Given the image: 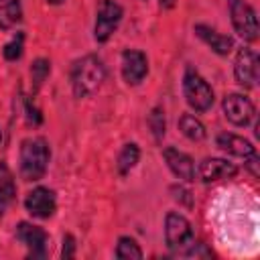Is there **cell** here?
Instances as JSON below:
<instances>
[{
	"instance_id": "1",
	"label": "cell",
	"mask_w": 260,
	"mask_h": 260,
	"mask_svg": "<svg viewBox=\"0 0 260 260\" xmlns=\"http://www.w3.org/2000/svg\"><path fill=\"white\" fill-rule=\"evenodd\" d=\"M106 79V65L98 55H85L71 67V87L75 98H87L95 93Z\"/></svg>"
},
{
	"instance_id": "2",
	"label": "cell",
	"mask_w": 260,
	"mask_h": 260,
	"mask_svg": "<svg viewBox=\"0 0 260 260\" xmlns=\"http://www.w3.org/2000/svg\"><path fill=\"white\" fill-rule=\"evenodd\" d=\"M51 150L45 138H26L20 144V175L26 181H39L47 173Z\"/></svg>"
},
{
	"instance_id": "3",
	"label": "cell",
	"mask_w": 260,
	"mask_h": 260,
	"mask_svg": "<svg viewBox=\"0 0 260 260\" xmlns=\"http://www.w3.org/2000/svg\"><path fill=\"white\" fill-rule=\"evenodd\" d=\"M183 93L187 104L195 110V112H207L213 104V89L211 85L193 69L187 67L185 75H183Z\"/></svg>"
},
{
	"instance_id": "4",
	"label": "cell",
	"mask_w": 260,
	"mask_h": 260,
	"mask_svg": "<svg viewBox=\"0 0 260 260\" xmlns=\"http://www.w3.org/2000/svg\"><path fill=\"white\" fill-rule=\"evenodd\" d=\"M230 6V16H232V24L236 28V32L244 39V41H256L258 39V18L254 8L246 2V0H228Z\"/></svg>"
},
{
	"instance_id": "5",
	"label": "cell",
	"mask_w": 260,
	"mask_h": 260,
	"mask_svg": "<svg viewBox=\"0 0 260 260\" xmlns=\"http://www.w3.org/2000/svg\"><path fill=\"white\" fill-rule=\"evenodd\" d=\"M122 6L116 0H102L98 6V14H95V26H93V37L98 43H106L114 30L118 28L120 20H122Z\"/></svg>"
},
{
	"instance_id": "6",
	"label": "cell",
	"mask_w": 260,
	"mask_h": 260,
	"mask_svg": "<svg viewBox=\"0 0 260 260\" xmlns=\"http://www.w3.org/2000/svg\"><path fill=\"white\" fill-rule=\"evenodd\" d=\"M165 240L171 250L181 252L183 246H189L193 242L191 221L177 211H169L167 219H165Z\"/></svg>"
},
{
	"instance_id": "7",
	"label": "cell",
	"mask_w": 260,
	"mask_h": 260,
	"mask_svg": "<svg viewBox=\"0 0 260 260\" xmlns=\"http://www.w3.org/2000/svg\"><path fill=\"white\" fill-rule=\"evenodd\" d=\"M16 238L26 246L30 258H45L49 248V236L43 228L32 225L28 221H20L16 228Z\"/></svg>"
},
{
	"instance_id": "8",
	"label": "cell",
	"mask_w": 260,
	"mask_h": 260,
	"mask_svg": "<svg viewBox=\"0 0 260 260\" xmlns=\"http://www.w3.org/2000/svg\"><path fill=\"white\" fill-rule=\"evenodd\" d=\"M234 75L236 81L246 87L252 89L256 87L258 81V55L252 49H240L236 55V63H234Z\"/></svg>"
},
{
	"instance_id": "9",
	"label": "cell",
	"mask_w": 260,
	"mask_h": 260,
	"mask_svg": "<svg viewBox=\"0 0 260 260\" xmlns=\"http://www.w3.org/2000/svg\"><path fill=\"white\" fill-rule=\"evenodd\" d=\"M254 104L242 93H230L223 98V114L234 126H248L254 120Z\"/></svg>"
},
{
	"instance_id": "10",
	"label": "cell",
	"mask_w": 260,
	"mask_h": 260,
	"mask_svg": "<svg viewBox=\"0 0 260 260\" xmlns=\"http://www.w3.org/2000/svg\"><path fill=\"white\" fill-rule=\"evenodd\" d=\"M24 207H26V211L32 217H37V219H49L55 213V207H57L55 193L51 189H47V187H37V189H32L26 195Z\"/></svg>"
},
{
	"instance_id": "11",
	"label": "cell",
	"mask_w": 260,
	"mask_h": 260,
	"mask_svg": "<svg viewBox=\"0 0 260 260\" xmlns=\"http://www.w3.org/2000/svg\"><path fill=\"white\" fill-rule=\"evenodd\" d=\"M148 73V59L138 49H128L122 53V77L128 85H138Z\"/></svg>"
},
{
	"instance_id": "12",
	"label": "cell",
	"mask_w": 260,
	"mask_h": 260,
	"mask_svg": "<svg viewBox=\"0 0 260 260\" xmlns=\"http://www.w3.org/2000/svg\"><path fill=\"white\" fill-rule=\"evenodd\" d=\"M238 175V167L225 158H203L197 167V177L203 183H213L221 179H232Z\"/></svg>"
},
{
	"instance_id": "13",
	"label": "cell",
	"mask_w": 260,
	"mask_h": 260,
	"mask_svg": "<svg viewBox=\"0 0 260 260\" xmlns=\"http://www.w3.org/2000/svg\"><path fill=\"white\" fill-rule=\"evenodd\" d=\"M162 156H165V160H167V165H169V169L173 171L175 177H179V179H183L187 183L195 181V162H193V158L189 154H185L179 148L167 146L162 150Z\"/></svg>"
},
{
	"instance_id": "14",
	"label": "cell",
	"mask_w": 260,
	"mask_h": 260,
	"mask_svg": "<svg viewBox=\"0 0 260 260\" xmlns=\"http://www.w3.org/2000/svg\"><path fill=\"white\" fill-rule=\"evenodd\" d=\"M193 30H195V35H197L207 47H211V51H215L217 55H228V53H232V49H234L232 37H225V35L217 32L215 28H211V26H207V24H195Z\"/></svg>"
},
{
	"instance_id": "15",
	"label": "cell",
	"mask_w": 260,
	"mask_h": 260,
	"mask_svg": "<svg viewBox=\"0 0 260 260\" xmlns=\"http://www.w3.org/2000/svg\"><path fill=\"white\" fill-rule=\"evenodd\" d=\"M217 146L223 152L234 154V156H240V158H248V156L256 154V146H252V142H248L246 138H242L238 134H232V132L217 134Z\"/></svg>"
},
{
	"instance_id": "16",
	"label": "cell",
	"mask_w": 260,
	"mask_h": 260,
	"mask_svg": "<svg viewBox=\"0 0 260 260\" xmlns=\"http://www.w3.org/2000/svg\"><path fill=\"white\" fill-rule=\"evenodd\" d=\"M22 20V6L20 0H8L0 6V28L8 30Z\"/></svg>"
},
{
	"instance_id": "17",
	"label": "cell",
	"mask_w": 260,
	"mask_h": 260,
	"mask_svg": "<svg viewBox=\"0 0 260 260\" xmlns=\"http://www.w3.org/2000/svg\"><path fill=\"white\" fill-rule=\"evenodd\" d=\"M179 130L183 136H187L193 142H199L205 138V126L193 116V114H183L179 118Z\"/></svg>"
},
{
	"instance_id": "18",
	"label": "cell",
	"mask_w": 260,
	"mask_h": 260,
	"mask_svg": "<svg viewBox=\"0 0 260 260\" xmlns=\"http://www.w3.org/2000/svg\"><path fill=\"white\" fill-rule=\"evenodd\" d=\"M138 158H140V148H138L134 142L124 144V148H122L120 154H118V162H116L118 173H120V175H128V173L136 167Z\"/></svg>"
},
{
	"instance_id": "19",
	"label": "cell",
	"mask_w": 260,
	"mask_h": 260,
	"mask_svg": "<svg viewBox=\"0 0 260 260\" xmlns=\"http://www.w3.org/2000/svg\"><path fill=\"white\" fill-rule=\"evenodd\" d=\"M116 258H120V260H140L142 250H140V246L136 244L134 238L122 236L118 240V246H116Z\"/></svg>"
},
{
	"instance_id": "20",
	"label": "cell",
	"mask_w": 260,
	"mask_h": 260,
	"mask_svg": "<svg viewBox=\"0 0 260 260\" xmlns=\"http://www.w3.org/2000/svg\"><path fill=\"white\" fill-rule=\"evenodd\" d=\"M148 126H150V132L156 140H160L165 136V130H167V120H165V110L162 108H152V112L148 114Z\"/></svg>"
},
{
	"instance_id": "21",
	"label": "cell",
	"mask_w": 260,
	"mask_h": 260,
	"mask_svg": "<svg viewBox=\"0 0 260 260\" xmlns=\"http://www.w3.org/2000/svg\"><path fill=\"white\" fill-rule=\"evenodd\" d=\"M51 73V63L47 59H37L30 67V77H32V83H35V89H39L43 85V81L49 77Z\"/></svg>"
},
{
	"instance_id": "22",
	"label": "cell",
	"mask_w": 260,
	"mask_h": 260,
	"mask_svg": "<svg viewBox=\"0 0 260 260\" xmlns=\"http://www.w3.org/2000/svg\"><path fill=\"white\" fill-rule=\"evenodd\" d=\"M22 49H24V35H22V32H16V35L12 37V41L6 43V47H4V59H8V61L20 59Z\"/></svg>"
},
{
	"instance_id": "23",
	"label": "cell",
	"mask_w": 260,
	"mask_h": 260,
	"mask_svg": "<svg viewBox=\"0 0 260 260\" xmlns=\"http://www.w3.org/2000/svg\"><path fill=\"white\" fill-rule=\"evenodd\" d=\"M14 195H16V189H14V183L6 177V179H2L0 181V215L6 211V207L12 203V199H14Z\"/></svg>"
},
{
	"instance_id": "24",
	"label": "cell",
	"mask_w": 260,
	"mask_h": 260,
	"mask_svg": "<svg viewBox=\"0 0 260 260\" xmlns=\"http://www.w3.org/2000/svg\"><path fill=\"white\" fill-rule=\"evenodd\" d=\"M171 193H173V199H175V201L183 203L185 207H193V197H191V193H189L185 187L173 185V187H171Z\"/></svg>"
},
{
	"instance_id": "25",
	"label": "cell",
	"mask_w": 260,
	"mask_h": 260,
	"mask_svg": "<svg viewBox=\"0 0 260 260\" xmlns=\"http://www.w3.org/2000/svg\"><path fill=\"white\" fill-rule=\"evenodd\" d=\"M189 246H191V248H189L187 252H183L185 256H195V258H211V256H213V252H211L205 244H201V242H191Z\"/></svg>"
},
{
	"instance_id": "26",
	"label": "cell",
	"mask_w": 260,
	"mask_h": 260,
	"mask_svg": "<svg viewBox=\"0 0 260 260\" xmlns=\"http://www.w3.org/2000/svg\"><path fill=\"white\" fill-rule=\"evenodd\" d=\"M63 258H73L75 256V240H73V236L71 234H67L65 238H63Z\"/></svg>"
},
{
	"instance_id": "27",
	"label": "cell",
	"mask_w": 260,
	"mask_h": 260,
	"mask_svg": "<svg viewBox=\"0 0 260 260\" xmlns=\"http://www.w3.org/2000/svg\"><path fill=\"white\" fill-rule=\"evenodd\" d=\"M158 6H160V8H165V10H169V8H173V6H175V0H158Z\"/></svg>"
},
{
	"instance_id": "28",
	"label": "cell",
	"mask_w": 260,
	"mask_h": 260,
	"mask_svg": "<svg viewBox=\"0 0 260 260\" xmlns=\"http://www.w3.org/2000/svg\"><path fill=\"white\" fill-rule=\"evenodd\" d=\"M0 175H6V169H4V165H0ZM2 181V179H0Z\"/></svg>"
},
{
	"instance_id": "29",
	"label": "cell",
	"mask_w": 260,
	"mask_h": 260,
	"mask_svg": "<svg viewBox=\"0 0 260 260\" xmlns=\"http://www.w3.org/2000/svg\"><path fill=\"white\" fill-rule=\"evenodd\" d=\"M0 138H2V132H0Z\"/></svg>"
},
{
	"instance_id": "30",
	"label": "cell",
	"mask_w": 260,
	"mask_h": 260,
	"mask_svg": "<svg viewBox=\"0 0 260 260\" xmlns=\"http://www.w3.org/2000/svg\"><path fill=\"white\" fill-rule=\"evenodd\" d=\"M0 2H2V0H0Z\"/></svg>"
}]
</instances>
